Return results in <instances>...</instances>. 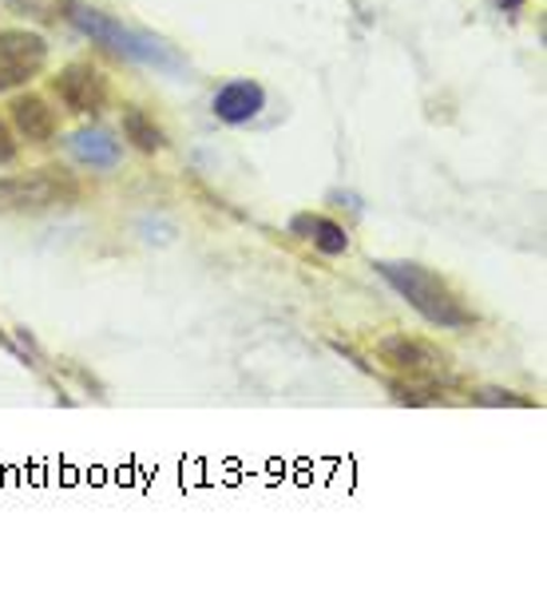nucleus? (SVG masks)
Wrapping results in <instances>:
<instances>
[{"instance_id": "nucleus-7", "label": "nucleus", "mask_w": 547, "mask_h": 591, "mask_svg": "<svg viewBox=\"0 0 547 591\" xmlns=\"http://www.w3.org/2000/svg\"><path fill=\"white\" fill-rule=\"evenodd\" d=\"M262 107H266V92L254 80H231L214 92V116L222 124H250V119H259Z\"/></svg>"}, {"instance_id": "nucleus-14", "label": "nucleus", "mask_w": 547, "mask_h": 591, "mask_svg": "<svg viewBox=\"0 0 547 591\" xmlns=\"http://www.w3.org/2000/svg\"><path fill=\"white\" fill-rule=\"evenodd\" d=\"M499 12H516V9H524V0H492Z\"/></svg>"}, {"instance_id": "nucleus-9", "label": "nucleus", "mask_w": 547, "mask_h": 591, "mask_svg": "<svg viewBox=\"0 0 547 591\" xmlns=\"http://www.w3.org/2000/svg\"><path fill=\"white\" fill-rule=\"evenodd\" d=\"M72 159L84 167H116L119 163V139L107 127H80L67 139Z\"/></svg>"}, {"instance_id": "nucleus-11", "label": "nucleus", "mask_w": 547, "mask_h": 591, "mask_svg": "<svg viewBox=\"0 0 547 591\" xmlns=\"http://www.w3.org/2000/svg\"><path fill=\"white\" fill-rule=\"evenodd\" d=\"M124 139H132L139 151H147V156H155V151H164L167 147L164 127L155 124L144 107H135V104L124 107Z\"/></svg>"}, {"instance_id": "nucleus-10", "label": "nucleus", "mask_w": 547, "mask_h": 591, "mask_svg": "<svg viewBox=\"0 0 547 591\" xmlns=\"http://www.w3.org/2000/svg\"><path fill=\"white\" fill-rule=\"evenodd\" d=\"M290 231L302 234L306 243H314L317 251L329 254V258H337V254L349 251L346 226H337L334 219H326V214H294V219H290Z\"/></svg>"}, {"instance_id": "nucleus-13", "label": "nucleus", "mask_w": 547, "mask_h": 591, "mask_svg": "<svg viewBox=\"0 0 547 591\" xmlns=\"http://www.w3.org/2000/svg\"><path fill=\"white\" fill-rule=\"evenodd\" d=\"M476 401H492V405H528L524 398H512V393H504V389H481Z\"/></svg>"}, {"instance_id": "nucleus-5", "label": "nucleus", "mask_w": 547, "mask_h": 591, "mask_svg": "<svg viewBox=\"0 0 547 591\" xmlns=\"http://www.w3.org/2000/svg\"><path fill=\"white\" fill-rule=\"evenodd\" d=\"M381 358L389 369L404 373V378L413 381H436L449 373V358H444L441 349L432 346L424 338H409V334H393V338H385L381 346Z\"/></svg>"}, {"instance_id": "nucleus-6", "label": "nucleus", "mask_w": 547, "mask_h": 591, "mask_svg": "<svg viewBox=\"0 0 547 591\" xmlns=\"http://www.w3.org/2000/svg\"><path fill=\"white\" fill-rule=\"evenodd\" d=\"M52 92L60 96V104L67 112H76V116H96L107 107V80L99 68L76 60V64H67L52 76Z\"/></svg>"}, {"instance_id": "nucleus-8", "label": "nucleus", "mask_w": 547, "mask_h": 591, "mask_svg": "<svg viewBox=\"0 0 547 591\" xmlns=\"http://www.w3.org/2000/svg\"><path fill=\"white\" fill-rule=\"evenodd\" d=\"M12 124L29 144H49L56 136V112L49 107L44 96H17L12 99Z\"/></svg>"}, {"instance_id": "nucleus-12", "label": "nucleus", "mask_w": 547, "mask_h": 591, "mask_svg": "<svg viewBox=\"0 0 547 591\" xmlns=\"http://www.w3.org/2000/svg\"><path fill=\"white\" fill-rule=\"evenodd\" d=\"M17 159V139H12V127L0 119V167Z\"/></svg>"}, {"instance_id": "nucleus-2", "label": "nucleus", "mask_w": 547, "mask_h": 591, "mask_svg": "<svg viewBox=\"0 0 547 591\" xmlns=\"http://www.w3.org/2000/svg\"><path fill=\"white\" fill-rule=\"evenodd\" d=\"M64 17L72 20L84 36H92L96 44H107L116 56L135 60V64H151V68H167V72L182 68V60L167 49L164 40L147 36V32H139V29H124L119 20H112L107 12L92 9V4H84V0H67Z\"/></svg>"}, {"instance_id": "nucleus-1", "label": "nucleus", "mask_w": 547, "mask_h": 591, "mask_svg": "<svg viewBox=\"0 0 547 591\" xmlns=\"http://www.w3.org/2000/svg\"><path fill=\"white\" fill-rule=\"evenodd\" d=\"M374 266L421 318L432 321V326H441V330H469V326H476V314L464 306L461 294L452 291L436 271H429L421 262H389V258L374 262Z\"/></svg>"}, {"instance_id": "nucleus-3", "label": "nucleus", "mask_w": 547, "mask_h": 591, "mask_svg": "<svg viewBox=\"0 0 547 591\" xmlns=\"http://www.w3.org/2000/svg\"><path fill=\"white\" fill-rule=\"evenodd\" d=\"M80 199V183L60 167H32V171H17L0 179V211H56V207H72Z\"/></svg>"}, {"instance_id": "nucleus-4", "label": "nucleus", "mask_w": 547, "mask_h": 591, "mask_svg": "<svg viewBox=\"0 0 547 591\" xmlns=\"http://www.w3.org/2000/svg\"><path fill=\"white\" fill-rule=\"evenodd\" d=\"M49 64V44L40 32L9 29L0 32V92H17L36 80Z\"/></svg>"}]
</instances>
